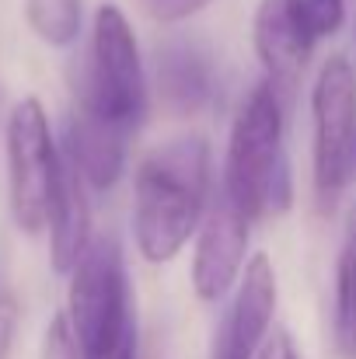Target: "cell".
Returning a JSON list of instances; mask_svg holds the SVG:
<instances>
[{"mask_svg": "<svg viewBox=\"0 0 356 359\" xmlns=\"http://www.w3.org/2000/svg\"><path fill=\"white\" fill-rule=\"evenodd\" d=\"M210 199V147L178 136L143 157L133 185V234L147 262H171L199 231Z\"/></svg>", "mask_w": 356, "mask_h": 359, "instance_id": "cell-1", "label": "cell"}, {"mask_svg": "<svg viewBox=\"0 0 356 359\" xmlns=\"http://www.w3.org/2000/svg\"><path fill=\"white\" fill-rule=\"evenodd\" d=\"M220 196L244 220L290 206V171L283 157V109L272 84H255L231 126Z\"/></svg>", "mask_w": 356, "mask_h": 359, "instance_id": "cell-2", "label": "cell"}, {"mask_svg": "<svg viewBox=\"0 0 356 359\" xmlns=\"http://www.w3.org/2000/svg\"><path fill=\"white\" fill-rule=\"evenodd\" d=\"M67 321L77 339L81 359L95 356L122 335L136 332L122 248L112 238H91L81 262L70 269Z\"/></svg>", "mask_w": 356, "mask_h": 359, "instance_id": "cell-3", "label": "cell"}, {"mask_svg": "<svg viewBox=\"0 0 356 359\" xmlns=\"http://www.w3.org/2000/svg\"><path fill=\"white\" fill-rule=\"evenodd\" d=\"M77 98L129 133H136V126L147 116V74L140 46L116 4H105L95 14L91 63Z\"/></svg>", "mask_w": 356, "mask_h": 359, "instance_id": "cell-4", "label": "cell"}, {"mask_svg": "<svg viewBox=\"0 0 356 359\" xmlns=\"http://www.w3.org/2000/svg\"><path fill=\"white\" fill-rule=\"evenodd\" d=\"M7 182L11 217L25 234L49 227L53 189L60 175V147L53 143L49 119L39 98H21L7 116Z\"/></svg>", "mask_w": 356, "mask_h": 359, "instance_id": "cell-5", "label": "cell"}, {"mask_svg": "<svg viewBox=\"0 0 356 359\" xmlns=\"http://www.w3.org/2000/svg\"><path fill=\"white\" fill-rule=\"evenodd\" d=\"M315 185L322 199H336L356 178V74L346 56H329L318 70L315 95Z\"/></svg>", "mask_w": 356, "mask_h": 359, "instance_id": "cell-6", "label": "cell"}, {"mask_svg": "<svg viewBox=\"0 0 356 359\" xmlns=\"http://www.w3.org/2000/svg\"><path fill=\"white\" fill-rule=\"evenodd\" d=\"M272 311H276V269L269 255H251L235 304L213 335L210 359H255L269 339Z\"/></svg>", "mask_w": 356, "mask_h": 359, "instance_id": "cell-7", "label": "cell"}, {"mask_svg": "<svg viewBox=\"0 0 356 359\" xmlns=\"http://www.w3.org/2000/svg\"><path fill=\"white\" fill-rule=\"evenodd\" d=\"M248 224L235 206L220 196L213 210H206L192 255V286L199 300H220L241 276L248 251Z\"/></svg>", "mask_w": 356, "mask_h": 359, "instance_id": "cell-8", "label": "cell"}, {"mask_svg": "<svg viewBox=\"0 0 356 359\" xmlns=\"http://www.w3.org/2000/svg\"><path fill=\"white\" fill-rule=\"evenodd\" d=\"M315 49V35L304 25L301 0H262L255 11V53L265 67L272 91H290Z\"/></svg>", "mask_w": 356, "mask_h": 359, "instance_id": "cell-9", "label": "cell"}, {"mask_svg": "<svg viewBox=\"0 0 356 359\" xmlns=\"http://www.w3.org/2000/svg\"><path fill=\"white\" fill-rule=\"evenodd\" d=\"M154 88L171 116H196L213 102V56L196 39H168L154 56Z\"/></svg>", "mask_w": 356, "mask_h": 359, "instance_id": "cell-10", "label": "cell"}, {"mask_svg": "<svg viewBox=\"0 0 356 359\" xmlns=\"http://www.w3.org/2000/svg\"><path fill=\"white\" fill-rule=\"evenodd\" d=\"M126 140H129V129L116 126L98 109H91L88 102L77 98L70 122H67L63 154L74 161L84 185L112 189L119 182V175H122V168H126Z\"/></svg>", "mask_w": 356, "mask_h": 359, "instance_id": "cell-11", "label": "cell"}, {"mask_svg": "<svg viewBox=\"0 0 356 359\" xmlns=\"http://www.w3.org/2000/svg\"><path fill=\"white\" fill-rule=\"evenodd\" d=\"M91 244V206L84 199V178L60 150V175L49 206V255L56 272H70Z\"/></svg>", "mask_w": 356, "mask_h": 359, "instance_id": "cell-12", "label": "cell"}, {"mask_svg": "<svg viewBox=\"0 0 356 359\" xmlns=\"http://www.w3.org/2000/svg\"><path fill=\"white\" fill-rule=\"evenodd\" d=\"M336 342L343 356L356 359V206L346 217L336 262Z\"/></svg>", "mask_w": 356, "mask_h": 359, "instance_id": "cell-13", "label": "cell"}, {"mask_svg": "<svg viewBox=\"0 0 356 359\" xmlns=\"http://www.w3.org/2000/svg\"><path fill=\"white\" fill-rule=\"evenodd\" d=\"M81 0H25L28 28L46 46H74L81 35Z\"/></svg>", "mask_w": 356, "mask_h": 359, "instance_id": "cell-14", "label": "cell"}, {"mask_svg": "<svg viewBox=\"0 0 356 359\" xmlns=\"http://www.w3.org/2000/svg\"><path fill=\"white\" fill-rule=\"evenodd\" d=\"M301 14H304L308 32L318 42V39L339 32V25L346 21V4L343 0H301Z\"/></svg>", "mask_w": 356, "mask_h": 359, "instance_id": "cell-15", "label": "cell"}, {"mask_svg": "<svg viewBox=\"0 0 356 359\" xmlns=\"http://www.w3.org/2000/svg\"><path fill=\"white\" fill-rule=\"evenodd\" d=\"M42 359H81V349H77V339L70 332L67 314H56L49 321L46 339H42Z\"/></svg>", "mask_w": 356, "mask_h": 359, "instance_id": "cell-16", "label": "cell"}, {"mask_svg": "<svg viewBox=\"0 0 356 359\" xmlns=\"http://www.w3.org/2000/svg\"><path fill=\"white\" fill-rule=\"evenodd\" d=\"M140 11L154 21H182L196 11H203L210 0H136Z\"/></svg>", "mask_w": 356, "mask_h": 359, "instance_id": "cell-17", "label": "cell"}, {"mask_svg": "<svg viewBox=\"0 0 356 359\" xmlns=\"http://www.w3.org/2000/svg\"><path fill=\"white\" fill-rule=\"evenodd\" d=\"M255 359H301V356H297L294 339H290L286 332H272V335L265 339V346L258 349V356Z\"/></svg>", "mask_w": 356, "mask_h": 359, "instance_id": "cell-18", "label": "cell"}, {"mask_svg": "<svg viewBox=\"0 0 356 359\" xmlns=\"http://www.w3.org/2000/svg\"><path fill=\"white\" fill-rule=\"evenodd\" d=\"M353 164H356V150H353Z\"/></svg>", "mask_w": 356, "mask_h": 359, "instance_id": "cell-19", "label": "cell"}, {"mask_svg": "<svg viewBox=\"0 0 356 359\" xmlns=\"http://www.w3.org/2000/svg\"><path fill=\"white\" fill-rule=\"evenodd\" d=\"M0 314H4V307H0Z\"/></svg>", "mask_w": 356, "mask_h": 359, "instance_id": "cell-20", "label": "cell"}]
</instances>
